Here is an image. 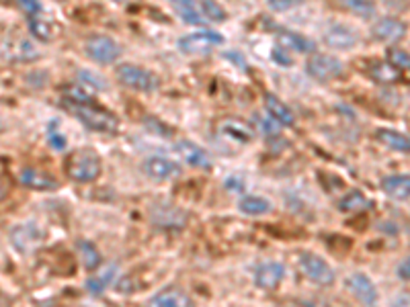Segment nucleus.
<instances>
[{
  "label": "nucleus",
  "mask_w": 410,
  "mask_h": 307,
  "mask_svg": "<svg viewBox=\"0 0 410 307\" xmlns=\"http://www.w3.org/2000/svg\"><path fill=\"white\" fill-rule=\"evenodd\" d=\"M87 55H89L92 62L101 64V66H109V64H115L122 55V48L119 43L109 35H90L87 39Z\"/></svg>",
  "instance_id": "39448f33"
},
{
  "label": "nucleus",
  "mask_w": 410,
  "mask_h": 307,
  "mask_svg": "<svg viewBox=\"0 0 410 307\" xmlns=\"http://www.w3.org/2000/svg\"><path fill=\"white\" fill-rule=\"evenodd\" d=\"M340 4L361 18H372L375 15V4L369 0H340Z\"/></svg>",
  "instance_id": "c85d7f7f"
},
{
  "label": "nucleus",
  "mask_w": 410,
  "mask_h": 307,
  "mask_svg": "<svg viewBox=\"0 0 410 307\" xmlns=\"http://www.w3.org/2000/svg\"><path fill=\"white\" fill-rule=\"evenodd\" d=\"M263 101H265V111H267V115H271L279 125L291 127L296 123V115H293V111L287 107L279 96H275V94L267 92V94L263 96Z\"/></svg>",
  "instance_id": "a211bd4d"
},
{
  "label": "nucleus",
  "mask_w": 410,
  "mask_h": 307,
  "mask_svg": "<svg viewBox=\"0 0 410 307\" xmlns=\"http://www.w3.org/2000/svg\"><path fill=\"white\" fill-rule=\"evenodd\" d=\"M18 181L23 186L31 189V191H54L58 189V181L52 174H48L45 170H39L33 166H27L18 172Z\"/></svg>",
  "instance_id": "2eb2a0df"
},
{
  "label": "nucleus",
  "mask_w": 410,
  "mask_h": 307,
  "mask_svg": "<svg viewBox=\"0 0 410 307\" xmlns=\"http://www.w3.org/2000/svg\"><path fill=\"white\" fill-rule=\"evenodd\" d=\"M369 76L374 78L375 82L382 84H394L400 80V70L392 66L390 62H375L374 66L369 68Z\"/></svg>",
  "instance_id": "cd10ccee"
},
{
  "label": "nucleus",
  "mask_w": 410,
  "mask_h": 307,
  "mask_svg": "<svg viewBox=\"0 0 410 307\" xmlns=\"http://www.w3.org/2000/svg\"><path fill=\"white\" fill-rule=\"evenodd\" d=\"M66 107L72 115L90 129V131H99V133H113L119 127V119L103 107H97L95 103H68Z\"/></svg>",
  "instance_id": "f257e3e1"
},
{
  "label": "nucleus",
  "mask_w": 410,
  "mask_h": 307,
  "mask_svg": "<svg viewBox=\"0 0 410 307\" xmlns=\"http://www.w3.org/2000/svg\"><path fill=\"white\" fill-rule=\"evenodd\" d=\"M37 55H39L37 48L25 37H11L4 43V57L11 62H33Z\"/></svg>",
  "instance_id": "dca6fc26"
},
{
  "label": "nucleus",
  "mask_w": 410,
  "mask_h": 307,
  "mask_svg": "<svg viewBox=\"0 0 410 307\" xmlns=\"http://www.w3.org/2000/svg\"><path fill=\"white\" fill-rule=\"evenodd\" d=\"M259 125H261V129H263L267 135H277V133H279V127H281L271 115H267V119H259Z\"/></svg>",
  "instance_id": "c9c22d12"
},
{
  "label": "nucleus",
  "mask_w": 410,
  "mask_h": 307,
  "mask_svg": "<svg viewBox=\"0 0 410 307\" xmlns=\"http://www.w3.org/2000/svg\"><path fill=\"white\" fill-rule=\"evenodd\" d=\"M150 306L183 307V306H191V299H189V295H185L183 291L164 289L161 291V293H156V295L150 299Z\"/></svg>",
  "instance_id": "393cba45"
},
{
  "label": "nucleus",
  "mask_w": 410,
  "mask_h": 307,
  "mask_svg": "<svg viewBox=\"0 0 410 307\" xmlns=\"http://www.w3.org/2000/svg\"><path fill=\"white\" fill-rule=\"evenodd\" d=\"M78 252H80V258H82V264L89 272L99 271V267L103 264V256L97 250V246L92 242H87V240H80L78 242Z\"/></svg>",
  "instance_id": "bb28decb"
},
{
  "label": "nucleus",
  "mask_w": 410,
  "mask_h": 307,
  "mask_svg": "<svg viewBox=\"0 0 410 307\" xmlns=\"http://www.w3.org/2000/svg\"><path fill=\"white\" fill-rule=\"evenodd\" d=\"M284 279H286V267L281 262L269 260V262H263L254 269V285L259 289H277Z\"/></svg>",
  "instance_id": "ddd939ff"
},
{
  "label": "nucleus",
  "mask_w": 410,
  "mask_h": 307,
  "mask_svg": "<svg viewBox=\"0 0 410 307\" xmlns=\"http://www.w3.org/2000/svg\"><path fill=\"white\" fill-rule=\"evenodd\" d=\"M199 4H201V15H203L205 18L215 21V23L226 21V13H224V9H222L215 0H201Z\"/></svg>",
  "instance_id": "2f4dec72"
},
{
  "label": "nucleus",
  "mask_w": 410,
  "mask_h": 307,
  "mask_svg": "<svg viewBox=\"0 0 410 307\" xmlns=\"http://www.w3.org/2000/svg\"><path fill=\"white\" fill-rule=\"evenodd\" d=\"M144 172L156 182H168L175 181L180 177L183 168L180 164L166 158V156H148L144 162Z\"/></svg>",
  "instance_id": "6e6552de"
},
{
  "label": "nucleus",
  "mask_w": 410,
  "mask_h": 307,
  "mask_svg": "<svg viewBox=\"0 0 410 307\" xmlns=\"http://www.w3.org/2000/svg\"><path fill=\"white\" fill-rule=\"evenodd\" d=\"M27 18H29V31H31V35L39 39V41L50 43V41H54L55 37L60 35V25L55 23L54 18L43 17V13Z\"/></svg>",
  "instance_id": "6ab92c4d"
},
{
  "label": "nucleus",
  "mask_w": 410,
  "mask_h": 307,
  "mask_svg": "<svg viewBox=\"0 0 410 307\" xmlns=\"http://www.w3.org/2000/svg\"><path fill=\"white\" fill-rule=\"evenodd\" d=\"M4 119H2V117H0V133H2V131H4Z\"/></svg>",
  "instance_id": "37998d69"
},
{
  "label": "nucleus",
  "mask_w": 410,
  "mask_h": 307,
  "mask_svg": "<svg viewBox=\"0 0 410 307\" xmlns=\"http://www.w3.org/2000/svg\"><path fill=\"white\" fill-rule=\"evenodd\" d=\"M177 9L178 17L183 18L185 23H189V25H201L205 21V17L201 15V11L195 9V2H191V4H177Z\"/></svg>",
  "instance_id": "7c9ffc66"
},
{
  "label": "nucleus",
  "mask_w": 410,
  "mask_h": 307,
  "mask_svg": "<svg viewBox=\"0 0 410 307\" xmlns=\"http://www.w3.org/2000/svg\"><path fill=\"white\" fill-rule=\"evenodd\" d=\"M117 271H119V269H117L115 264H109L107 269H103V271L99 272L92 271V274L87 279V291H89L90 295H95V297L103 295L109 285L115 281Z\"/></svg>",
  "instance_id": "4be33fe9"
},
{
  "label": "nucleus",
  "mask_w": 410,
  "mask_h": 307,
  "mask_svg": "<svg viewBox=\"0 0 410 307\" xmlns=\"http://www.w3.org/2000/svg\"><path fill=\"white\" fill-rule=\"evenodd\" d=\"M372 201L367 199L361 191H351V193H347L342 199L339 201V211L340 213H361V211H367V209H372Z\"/></svg>",
  "instance_id": "b1692460"
},
{
  "label": "nucleus",
  "mask_w": 410,
  "mask_h": 307,
  "mask_svg": "<svg viewBox=\"0 0 410 307\" xmlns=\"http://www.w3.org/2000/svg\"><path fill=\"white\" fill-rule=\"evenodd\" d=\"M347 289L363 306H375L377 303V289H375L374 281L363 272H353V274L347 277Z\"/></svg>",
  "instance_id": "9d476101"
},
{
  "label": "nucleus",
  "mask_w": 410,
  "mask_h": 307,
  "mask_svg": "<svg viewBox=\"0 0 410 307\" xmlns=\"http://www.w3.org/2000/svg\"><path fill=\"white\" fill-rule=\"evenodd\" d=\"M375 138L382 142L384 145L392 147L396 152H410V135H404L400 131H394V129H377Z\"/></svg>",
  "instance_id": "a878e982"
},
{
  "label": "nucleus",
  "mask_w": 410,
  "mask_h": 307,
  "mask_svg": "<svg viewBox=\"0 0 410 307\" xmlns=\"http://www.w3.org/2000/svg\"><path fill=\"white\" fill-rule=\"evenodd\" d=\"M324 43L330 48V50H337V52H349L353 50L357 43H359V33L355 29H351L349 25H342V23H335L330 25L326 31H324Z\"/></svg>",
  "instance_id": "1a4fd4ad"
},
{
  "label": "nucleus",
  "mask_w": 410,
  "mask_h": 307,
  "mask_svg": "<svg viewBox=\"0 0 410 307\" xmlns=\"http://www.w3.org/2000/svg\"><path fill=\"white\" fill-rule=\"evenodd\" d=\"M175 4H191L193 0H173Z\"/></svg>",
  "instance_id": "a19ab883"
},
{
  "label": "nucleus",
  "mask_w": 410,
  "mask_h": 307,
  "mask_svg": "<svg viewBox=\"0 0 410 307\" xmlns=\"http://www.w3.org/2000/svg\"><path fill=\"white\" fill-rule=\"evenodd\" d=\"M382 191L396 201L410 199V174H392L382 181Z\"/></svg>",
  "instance_id": "aec40b11"
},
{
  "label": "nucleus",
  "mask_w": 410,
  "mask_h": 307,
  "mask_svg": "<svg viewBox=\"0 0 410 307\" xmlns=\"http://www.w3.org/2000/svg\"><path fill=\"white\" fill-rule=\"evenodd\" d=\"M103 170V164L97 152L92 150H78L74 152L68 162H66V172L72 181L76 182H92L99 179Z\"/></svg>",
  "instance_id": "f03ea898"
},
{
  "label": "nucleus",
  "mask_w": 410,
  "mask_h": 307,
  "mask_svg": "<svg viewBox=\"0 0 410 307\" xmlns=\"http://www.w3.org/2000/svg\"><path fill=\"white\" fill-rule=\"evenodd\" d=\"M115 2H119V4H131V2H136V0H115Z\"/></svg>",
  "instance_id": "79ce46f5"
},
{
  "label": "nucleus",
  "mask_w": 410,
  "mask_h": 307,
  "mask_svg": "<svg viewBox=\"0 0 410 307\" xmlns=\"http://www.w3.org/2000/svg\"><path fill=\"white\" fill-rule=\"evenodd\" d=\"M64 99L68 103H92V89H89V86H66Z\"/></svg>",
  "instance_id": "c756f323"
},
{
  "label": "nucleus",
  "mask_w": 410,
  "mask_h": 307,
  "mask_svg": "<svg viewBox=\"0 0 410 307\" xmlns=\"http://www.w3.org/2000/svg\"><path fill=\"white\" fill-rule=\"evenodd\" d=\"M396 277L400 281H410V254L396 267Z\"/></svg>",
  "instance_id": "e433bc0d"
},
{
  "label": "nucleus",
  "mask_w": 410,
  "mask_h": 307,
  "mask_svg": "<svg viewBox=\"0 0 410 307\" xmlns=\"http://www.w3.org/2000/svg\"><path fill=\"white\" fill-rule=\"evenodd\" d=\"M271 60H273L275 64L284 66V68L293 66V57L289 55L287 48H284V45H277V48H273V50H271Z\"/></svg>",
  "instance_id": "72a5a7b5"
},
{
  "label": "nucleus",
  "mask_w": 410,
  "mask_h": 307,
  "mask_svg": "<svg viewBox=\"0 0 410 307\" xmlns=\"http://www.w3.org/2000/svg\"><path fill=\"white\" fill-rule=\"evenodd\" d=\"M306 72H308V76H312L314 80H318V82H330V80L342 76L345 66H342V62L337 60L335 55L318 54L312 55V57L306 62Z\"/></svg>",
  "instance_id": "423d86ee"
},
{
  "label": "nucleus",
  "mask_w": 410,
  "mask_h": 307,
  "mask_svg": "<svg viewBox=\"0 0 410 307\" xmlns=\"http://www.w3.org/2000/svg\"><path fill=\"white\" fill-rule=\"evenodd\" d=\"M298 0H267V4L273 9V11H287V9H291L293 4H296Z\"/></svg>",
  "instance_id": "4c0bfd02"
},
{
  "label": "nucleus",
  "mask_w": 410,
  "mask_h": 307,
  "mask_svg": "<svg viewBox=\"0 0 410 307\" xmlns=\"http://www.w3.org/2000/svg\"><path fill=\"white\" fill-rule=\"evenodd\" d=\"M238 209L244 216L261 217L273 211V203L265 199V197H259V195H247V197H242V199L238 201Z\"/></svg>",
  "instance_id": "5701e85b"
},
{
  "label": "nucleus",
  "mask_w": 410,
  "mask_h": 307,
  "mask_svg": "<svg viewBox=\"0 0 410 307\" xmlns=\"http://www.w3.org/2000/svg\"><path fill=\"white\" fill-rule=\"evenodd\" d=\"M50 144L54 150H64L66 147V138L64 135H58L54 131V127L50 129Z\"/></svg>",
  "instance_id": "58836bf2"
},
{
  "label": "nucleus",
  "mask_w": 410,
  "mask_h": 307,
  "mask_svg": "<svg viewBox=\"0 0 410 307\" xmlns=\"http://www.w3.org/2000/svg\"><path fill=\"white\" fill-rule=\"evenodd\" d=\"M17 6L27 15V17H36V15H41L43 6H41V0H15Z\"/></svg>",
  "instance_id": "f704fd0d"
},
{
  "label": "nucleus",
  "mask_w": 410,
  "mask_h": 307,
  "mask_svg": "<svg viewBox=\"0 0 410 307\" xmlns=\"http://www.w3.org/2000/svg\"><path fill=\"white\" fill-rule=\"evenodd\" d=\"M300 269L302 272L316 285H333L335 283V271L333 267L320 258L316 254L312 252H303L300 256Z\"/></svg>",
  "instance_id": "0eeeda50"
},
{
  "label": "nucleus",
  "mask_w": 410,
  "mask_h": 307,
  "mask_svg": "<svg viewBox=\"0 0 410 307\" xmlns=\"http://www.w3.org/2000/svg\"><path fill=\"white\" fill-rule=\"evenodd\" d=\"M277 33V39L284 48H289V50H296V52H302V54H312L316 50V43L308 37L300 35L296 31H289V29H275Z\"/></svg>",
  "instance_id": "412c9836"
},
{
  "label": "nucleus",
  "mask_w": 410,
  "mask_h": 307,
  "mask_svg": "<svg viewBox=\"0 0 410 307\" xmlns=\"http://www.w3.org/2000/svg\"><path fill=\"white\" fill-rule=\"evenodd\" d=\"M152 221L156 228L164 230H180L187 223V213L180 211L177 205L171 203H158L152 209Z\"/></svg>",
  "instance_id": "f8f14e48"
},
{
  "label": "nucleus",
  "mask_w": 410,
  "mask_h": 307,
  "mask_svg": "<svg viewBox=\"0 0 410 307\" xmlns=\"http://www.w3.org/2000/svg\"><path fill=\"white\" fill-rule=\"evenodd\" d=\"M224 43V37L215 31H197L178 39V50L187 55H207L214 52L217 45Z\"/></svg>",
  "instance_id": "20e7f679"
},
{
  "label": "nucleus",
  "mask_w": 410,
  "mask_h": 307,
  "mask_svg": "<svg viewBox=\"0 0 410 307\" xmlns=\"http://www.w3.org/2000/svg\"><path fill=\"white\" fill-rule=\"evenodd\" d=\"M115 74H117V80L131 91L152 92L161 84L156 74L146 70L142 66H136V64H122V66H117Z\"/></svg>",
  "instance_id": "7ed1b4c3"
},
{
  "label": "nucleus",
  "mask_w": 410,
  "mask_h": 307,
  "mask_svg": "<svg viewBox=\"0 0 410 307\" xmlns=\"http://www.w3.org/2000/svg\"><path fill=\"white\" fill-rule=\"evenodd\" d=\"M220 133L230 138L238 144H250L254 138V127L238 117H226L220 121Z\"/></svg>",
  "instance_id": "f3484780"
},
{
  "label": "nucleus",
  "mask_w": 410,
  "mask_h": 307,
  "mask_svg": "<svg viewBox=\"0 0 410 307\" xmlns=\"http://www.w3.org/2000/svg\"><path fill=\"white\" fill-rule=\"evenodd\" d=\"M175 154H177L183 162L193 166V168H201V170H210V168H212L210 154H207L201 145L191 142V140H180V142H177V144H175Z\"/></svg>",
  "instance_id": "9b49d317"
},
{
  "label": "nucleus",
  "mask_w": 410,
  "mask_h": 307,
  "mask_svg": "<svg viewBox=\"0 0 410 307\" xmlns=\"http://www.w3.org/2000/svg\"><path fill=\"white\" fill-rule=\"evenodd\" d=\"M4 197H6V186H4V182L0 181V203L4 201Z\"/></svg>",
  "instance_id": "ea45409f"
},
{
  "label": "nucleus",
  "mask_w": 410,
  "mask_h": 307,
  "mask_svg": "<svg viewBox=\"0 0 410 307\" xmlns=\"http://www.w3.org/2000/svg\"><path fill=\"white\" fill-rule=\"evenodd\" d=\"M404 35H406V23H402L400 18L384 17L375 21L372 27V37L384 43H396Z\"/></svg>",
  "instance_id": "4468645a"
},
{
  "label": "nucleus",
  "mask_w": 410,
  "mask_h": 307,
  "mask_svg": "<svg viewBox=\"0 0 410 307\" xmlns=\"http://www.w3.org/2000/svg\"><path fill=\"white\" fill-rule=\"evenodd\" d=\"M388 62H390L392 66H396L400 72L410 70V54L404 52V50H400V48H390V50H388Z\"/></svg>",
  "instance_id": "473e14b6"
}]
</instances>
